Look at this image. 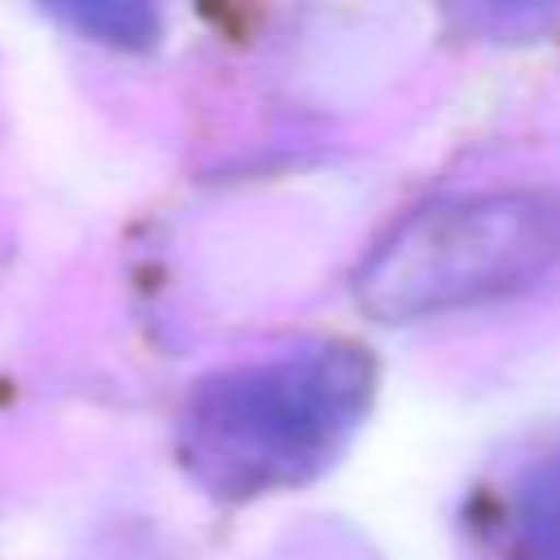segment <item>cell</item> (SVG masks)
Segmentation results:
<instances>
[{"label": "cell", "mask_w": 560, "mask_h": 560, "mask_svg": "<svg viewBox=\"0 0 560 560\" xmlns=\"http://www.w3.org/2000/svg\"><path fill=\"white\" fill-rule=\"evenodd\" d=\"M560 258V210L534 192H486L420 210L359 276L368 306L389 315L464 306L516 289Z\"/></svg>", "instance_id": "obj_1"}, {"label": "cell", "mask_w": 560, "mask_h": 560, "mask_svg": "<svg viewBox=\"0 0 560 560\" xmlns=\"http://www.w3.org/2000/svg\"><path fill=\"white\" fill-rule=\"evenodd\" d=\"M66 18H74L83 31H96L101 39H127L131 22H149V13H140V9H101V4L66 9Z\"/></svg>", "instance_id": "obj_2"}]
</instances>
